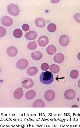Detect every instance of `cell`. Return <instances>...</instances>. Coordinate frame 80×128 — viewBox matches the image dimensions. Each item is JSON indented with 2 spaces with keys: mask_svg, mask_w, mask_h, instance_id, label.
Wrapping results in <instances>:
<instances>
[{
  "mask_svg": "<svg viewBox=\"0 0 80 128\" xmlns=\"http://www.w3.org/2000/svg\"><path fill=\"white\" fill-rule=\"evenodd\" d=\"M13 34L15 38H19L22 37L23 35V32L21 30L19 29H16L14 31Z\"/></svg>",
  "mask_w": 80,
  "mask_h": 128,
  "instance_id": "obj_21",
  "label": "cell"
},
{
  "mask_svg": "<svg viewBox=\"0 0 80 128\" xmlns=\"http://www.w3.org/2000/svg\"><path fill=\"white\" fill-rule=\"evenodd\" d=\"M7 10L10 15L15 16H18L20 12L19 7L14 4H10L7 6Z\"/></svg>",
  "mask_w": 80,
  "mask_h": 128,
  "instance_id": "obj_2",
  "label": "cell"
},
{
  "mask_svg": "<svg viewBox=\"0 0 80 128\" xmlns=\"http://www.w3.org/2000/svg\"></svg>",
  "mask_w": 80,
  "mask_h": 128,
  "instance_id": "obj_31",
  "label": "cell"
},
{
  "mask_svg": "<svg viewBox=\"0 0 80 128\" xmlns=\"http://www.w3.org/2000/svg\"><path fill=\"white\" fill-rule=\"evenodd\" d=\"M38 36V34L36 32L33 31H30L25 34V37L27 40H35Z\"/></svg>",
  "mask_w": 80,
  "mask_h": 128,
  "instance_id": "obj_10",
  "label": "cell"
},
{
  "mask_svg": "<svg viewBox=\"0 0 80 128\" xmlns=\"http://www.w3.org/2000/svg\"><path fill=\"white\" fill-rule=\"evenodd\" d=\"M59 42L61 46L63 47L67 46L69 42V38L68 36L67 35H62L59 38Z\"/></svg>",
  "mask_w": 80,
  "mask_h": 128,
  "instance_id": "obj_9",
  "label": "cell"
},
{
  "mask_svg": "<svg viewBox=\"0 0 80 128\" xmlns=\"http://www.w3.org/2000/svg\"><path fill=\"white\" fill-rule=\"evenodd\" d=\"M47 53L49 55H53L55 54L57 49L55 46L53 45H49L46 49Z\"/></svg>",
  "mask_w": 80,
  "mask_h": 128,
  "instance_id": "obj_18",
  "label": "cell"
},
{
  "mask_svg": "<svg viewBox=\"0 0 80 128\" xmlns=\"http://www.w3.org/2000/svg\"><path fill=\"white\" fill-rule=\"evenodd\" d=\"M48 38L45 36H42L39 38L38 40V44L40 47H44L46 46L49 43Z\"/></svg>",
  "mask_w": 80,
  "mask_h": 128,
  "instance_id": "obj_8",
  "label": "cell"
},
{
  "mask_svg": "<svg viewBox=\"0 0 80 128\" xmlns=\"http://www.w3.org/2000/svg\"><path fill=\"white\" fill-rule=\"evenodd\" d=\"M49 66L47 63H43L41 66V68L43 71H47L49 68Z\"/></svg>",
  "mask_w": 80,
  "mask_h": 128,
  "instance_id": "obj_26",
  "label": "cell"
},
{
  "mask_svg": "<svg viewBox=\"0 0 80 128\" xmlns=\"http://www.w3.org/2000/svg\"><path fill=\"white\" fill-rule=\"evenodd\" d=\"M47 29L49 32H55L56 30V26L54 24H50L47 27Z\"/></svg>",
  "mask_w": 80,
  "mask_h": 128,
  "instance_id": "obj_23",
  "label": "cell"
},
{
  "mask_svg": "<svg viewBox=\"0 0 80 128\" xmlns=\"http://www.w3.org/2000/svg\"><path fill=\"white\" fill-rule=\"evenodd\" d=\"M36 96V93L33 90H29L25 94V98L27 100H32Z\"/></svg>",
  "mask_w": 80,
  "mask_h": 128,
  "instance_id": "obj_16",
  "label": "cell"
},
{
  "mask_svg": "<svg viewBox=\"0 0 80 128\" xmlns=\"http://www.w3.org/2000/svg\"><path fill=\"white\" fill-rule=\"evenodd\" d=\"M55 94L53 91L52 90H48L45 93L44 98L46 100L49 102L52 101L55 99Z\"/></svg>",
  "mask_w": 80,
  "mask_h": 128,
  "instance_id": "obj_5",
  "label": "cell"
},
{
  "mask_svg": "<svg viewBox=\"0 0 80 128\" xmlns=\"http://www.w3.org/2000/svg\"><path fill=\"white\" fill-rule=\"evenodd\" d=\"M34 85V82L30 78L24 79L22 82V86L26 89H29L32 87Z\"/></svg>",
  "mask_w": 80,
  "mask_h": 128,
  "instance_id": "obj_4",
  "label": "cell"
},
{
  "mask_svg": "<svg viewBox=\"0 0 80 128\" xmlns=\"http://www.w3.org/2000/svg\"><path fill=\"white\" fill-rule=\"evenodd\" d=\"M23 94L24 92L22 88H19L14 91L13 94L14 97L16 100H20L23 96Z\"/></svg>",
  "mask_w": 80,
  "mask_h": 128,
  "instance_id": "obj_11",
  "label": "cell"
},
{
  "mask_svg": "<svg viewBox=\"0 0 80 128\" xmlns=\"http://www.w3.org/2000/svg\"><path fill=\"white\" fill-rule=\"evenodd\" d=\"M1 22L2 25L4 26H12L13 23V20L8 16L3 17L1 20Z\"/></svg>",
  "mask_w": 80,
  "mask_h": 128,
  "instance_id": "obj_6",
  "label": "cell"
},
{
  "mask_svg": "<svg viewBox=\"0 0 80 128\" xmlns=\"http://www.w3.org/2000/svg\"><path fill=\"white\" fill-rule=\"evenodd\" d=\"M38 72V69L36 67H30L27 70V73L30 76H33L35 75Z\"/></svg>",
  "mask_w": 80,
  "mask_h": 128,
  "instance_id": "obj_19",
  "label": "cell"
},
{
  "mask_svg": "<svg viewBox=\"0 0 80 128\" xmlns=\"http://www.w3.org/2000/svg\"><path fill=\"white\" fill-rule=\"evenodd\" d=\"M77 57L78 60H80V53H78V55Z\"/></svg>",
  "mask_w": 80,
  "mask_h": 128,
  "instance_id": "obj_29",
  "label": "cell"
},
{
  "mask_svg": "<svg viewBox=\"0 0 80 128\" xmlns=\"http://www.w3.org/2000/svg\"><path fill=\"white\" fill-rule=\"evenodd\" d=\"M76 93L75 91L72 89H69L65 91L64 93V97L65 99L68 100H72L75 98Z\"/></svg>",
  "mask_w": 80,
  "mask_h": 128,
  "instance_id": "obj_7",
  "label": "cell"
},
{
  "mask_svg": "<svg viewBox=\"0 0 80 128\" xmlns=\"http://www.w3.org/2000/svg\"><path fill=\"white\" fill-rule=\"evenodd\" d=\"M6 33L5 28L2 26L0 27V37H2L4 36Z\"/></svg>",
  "mask_w": 80,
  "mask_h": 128,
  "instance_id": "obj_25",
  "label": "cell"
},
{
  "mask_svg": "<svg viewBox=\"0 0 80 128\" xmlns=\"http://www.w3.org/2000/svg\"><path fill=\"white\" fill-rule=\"evenodd\" d=\"M18 51L17 49L14 46H10L7 48V53L9 56L13 57L17 54Z\"/></svg>",
  "mask_w": 80,
  "mask_h": 128,
  "instance_id": "obj_12",
  "label": "cell"
},
{
  "mask_svg": "<svg viewBox=\"0 0 80 128\" xmlns=\"http://www.w3.org/2000/svg\"><path fill=\"white\" fill-rule=\"evenodd\" d=\"M37 47V45L35 41L29 42L27 46V48L31 50H35Z\"/></svg>",
  "mask_w": 80,
  "mask_h": 128,
  "instance_id": "obj_22",
  "label": "cell"
},
{
  "mask_svg": "<svg viewBox=\"0 0 80 128\" xmlns=\"http://www.w3.org/2000/svg\"><path fill=\"white\" fill-rule=\"evenodd\" d=\"M29 65L28 61L25 59L22 58L17 61L16 64L17 68L20 70L26 69Z\"/></svg>",
  "mask_w": 80,
  "mask_h": 128,
  "instance_id": "obj_3",
  "label": "cell"
},
{
  "mask_svg": "<svg viewBox=\"0 0 80 128\" xmlns=\"http://www.w3.org/2000/svg\"><path fill=\"white\" fill-rule=\"evenodd\" d=\"M78 86L79 88L80 89V80H79V81H78Z\"/></svg>",
  "mask_w": 80,
  "mask_h": 128,
  "instance_id": "obj_30",
  "label": "cell"
},
{
  "mask_svg": "<svg viewBox=\"0 0 80 128\" xmlns=\"http://www.w3.org/2000/svg\"><path fill=\"white\" fill-rule=\"evenodd\" d=\"M45 106V104L44 101L41 100H35L33 104V108H43Z\"/></svg>",
  "mask_w": 80,
  "mask_h": 128,
  "instance_id": "obj_17",
  "label": "cell"
},
{
  "mask_svg": "<svg viewBox=\"0 0 80 128\" xmlns=\"http://www.w3.org/2000/svg\"><path fill=\"white\" fill-rule=\"evenodd\" d=\"M39 79L40 82L45 84H51L54 80L53 74L49 71L42 72Z\"/></svg>",
  "mask_w": 80,
  "mask_h": 128,
  "instance_id": "obj_1",
  "label": "cell"
},
{
  "mask_svg": "<svg viewBox=\"0 0 80 128\" xmlns=\"http://www.w3.org/2000/svg\"><path fill=\"white\" fill-rule=\"evenodd\" d=\"M49 69L52 73L55 74H58L60 71L59 66L55 64H52L50 66Z\"/></svg>",
  "mask_w": 80,
  "mask_h": 128,
  "instance_id": "obj_20",
  "label": "cell"
},
{
  "mask_svg": "<svg viewBox=\"0 0 80 128\" xmlns=\"http://www.w3.org/2000/svg\"><path fill=\"white\" fill-rule=\"evenodd\" d=\"M35 24L37 27L43 28L46 25V21L44 19L41 18H37L35 20Z\"/></svg>",
  "mask_w": 80,
  "mask_h": 128,
  "instance_id": "obj_14",
  "label": "cell"
},
{
  "mask_svg": "<svg viewBox=\"0 0 80 128\" xmlns=\"http://www.w3.org/2000/svg\"><path fill=\"white\" fill-rule=\"evenodd\" d=\"M42 54L39 51L33 52L31 54V57L33 60H41L42 58Z\"/></svg>",
  "mask_w": 80,
  "mask_h": 128,
  "instance_id": "obj_15",
  "label": "cell"
},
{
  "mask_svg": "<svg viewBox=\"0 0 80 128\" xmlns=\"http://www.w3.org/2000/svg\"><path fill=\"white\" fill-rule=\"evenodd\" d=\"M22 29L24 32H27L29 30V26L27 24H24L22 26Z\"/></svg>",
  "mask_w": 80,
  "mask_h": 128,
  "instance_id": "obj_28",
  "label": "cell"
},
{
  "mask_svg": "<svg viewBox=\"0 0 80 128\" xmlns=\"http://www.w3.org/2000/svg\"><path fill=\"white\" fill-rule=\"evenodd\" d=\"M65 59V56L63 54L58 53L56 54L53 58L54 62L56 63L60 64L62 63Z\"/></svg>",
  "mask_w": 80,
  "mask_h": 128,
  "instance_id": "obj_13",
  "label": "cell"
},
{
  "mask_svg": "<svg viewBox=\"0 0 80 128\" xmlns=\"http://www.w3.org/2000/svg\"><path fill=\"white\" fill-rule=\"evenodd\" d=\"M74 19L77 22L80 23V14H76L74 16Z\"/></svg>",
  "mask_w": 80,
  "mask_h": 128,
  "instance_id": "obj_27",
  "label": "cell"
},
{
  "mask_svg": "<svg viewBox=\"0 0 80 128\" xmlns=\"http://www.w3.org/2000/svg\"><path fill=\"white\" fill-rule=\"evenodd\" d=\"M79 72L77 70H72L70 73V76L73 79H75L77 78Z\"/></svg>",
  "mask_w": 80,
  "mask_h": 128,
  "instance_id": "obj_24",
  "label": "cell"
}]
</instances>
